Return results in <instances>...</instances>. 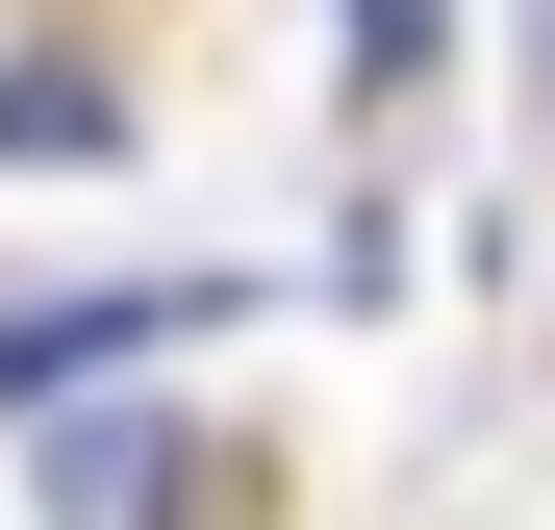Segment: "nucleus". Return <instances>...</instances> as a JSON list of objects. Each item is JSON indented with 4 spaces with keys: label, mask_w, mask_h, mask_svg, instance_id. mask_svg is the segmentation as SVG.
<instances>
[{
    "label": "nucleus",
    "mask_w": 555,
    "mask_h": 530,
    "mask_svg": "<svg viewBox=\"0 0 555 530\" xmlns=\"http://www.w3.org/2000/svg\"><path fill=\"white\" fill-rule=\"evenodd\" d=\"M127 505H152V404H76L51 429V530H127Z\"/></svg>",
    "instance_id": "2"
},
{
    "label": "nucleus",
    "mask_w": 555,
    "mask_h": 530,
    "mask_svg": "<svg viewBox=\"0 0 555 530\" xmlns=\"http://www.w3.org/2000/svg\"><path fill=\"white\" fill-rule=\"evenodd\" d=\"M429 51H454V0H353V26H328L353 102H429Z\"/></svg>",
    "instance_id": "3"
},
{
    "label": "nucleus",
    "mask_w": 555,
    "mask_h": 530,
    "mask_svg": "<svg viewBox=\"0 0 555 530\" xmlns=\"http://www.w3.org/2000/svg\"><path fill=\"white\" fill-rule=\"evenodd\" d=\"M177 328H203V279H76V303H0V404L102 379V353H177Z\"/></svg>",
    "instance_id": "1"
}]
</instances>
